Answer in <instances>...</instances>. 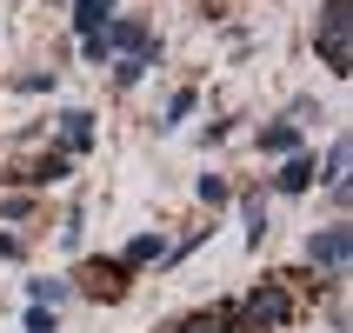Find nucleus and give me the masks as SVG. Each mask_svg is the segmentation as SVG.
<instances>
[{
  "mask_svg": "<svg viewBox=\"0 0 353 333\" xmlns=\"http://www.w3.org/2000/svg\"><path fill=\"white\" fill-rule=\"evenodd\" d=\"M314 54L334 80L353 74V0H320V20H314Z\"/></svg>",
  "mask_w": 353,
  "mask_h": 333,
  "instance_id": "1",
  "label": "nucleus"
},
{
  "mask_svg": "<svg viewBox=\"0 0 353 333\" xmlns=\"http://www.w3.org/2000/svg\"><path fill=\"white\" fill-rule=\"evenodd\" d=\"M294 320V294L280 280H260L247 300H234V333H280Z\"/></svg>",
  "mask_w": 353,
  "mask_h": 333,
  "instance_id": "2",
  "label": "nucleus"
},
{
  "mask_svg": "<svg viewBox=\"0 0 353 333\" xmlns=\"http://www.w3.org/2000/svg\"><path fill=\"white\" fill-rule=\"evenodd\" d=\"M100 54L154 60V27H147V20H107V27H100Z\"/></svg>",
  "mask_w": 353,
  "mask_h": 333,
  "instance_id": "3",
  "label": "nucleus"
},
{
  "mask_svg": "<svg viewBox=\"0 0 353 333\" xmlns=\"http://www.w3.org/2000/svg\"><path fill=\"white\" fill-rule=\"evenodd\" d=\"M307 260H314V267H327V274H347V260H353V227H347V220L320 227V234L307 240Z\"/></svg>",
  "mask_w": 353,
  "mask_h": 333,
  "instance_id": "4",
  "label": "nucleus"
},
{
  "mask_svg": "<svg viewBox=\"0 0 353 333\" xmlns=\"http://www.w3.org/2000/svg\"><path fill=\"white\" fill-rule=\"evenodd\" d=\"M80 294L120 300V294H127V267H120V260H87V267H80Z\"/></svg>",
  "mask_w": 353,
  "mask_h": 333,
  "instance_id": "5",
  "label": "nucleus"
},
{
  "mask_svg": "<svg viewBox=\"0 0 353 333\" xmlns=\"http://www.w3.org/2000/svg\"><path fill=\"white\" fill-rule=\"evenodd\" d=\"M74 174V154L67 147H54L47 160H34V167H14V174H0V180H27V187H54V180Z\"/></svg>",
  "mask_w": 353,
  "mask_h": 333,
  "instance_id": "6",
  "label": "nucleus"
},
{
  "mask_svg": "<svg viewBox=\"0 0 353 333\" xmlns=\"http://www.w3.org/2000/svg\"><path fill=\"white\" fill-rule=\"evenodd\" d=\"M60 140H67V154H87L94 147V114L87 107H67L60 114Z\"/></svg>",
  "mask_w": 353,
  "mask_h": 333,
  "instance_id": "7",
  "label": "nucleus"
},
{
  "mask_svg": "<svg viewBox=\"0 0 353 333\" xmlns=\"http://www.w3.org/2000/svg\"><path fill=\"white\" fill-rule=\"evenodd\" d=\"M314 180H320V167H314V160H307V154H287V167L274 174V187H280V194H307Z\"/></svg>",
  "mask_w": 353,
  "mask_h": 333,
  "instance_id": "8",
  "label": "nucleus"
},
{
  "mask_svg": "<svg viewBox=\"0 0 353 333\" xmlns=\"http://www.w3.org/2000/svg\"><path fill=\"white\" fill-rule=\"evenodd\" d=\"M114 20V0H74V34L87 40V34H100Z\"/></svg>",
  "mask_w": 353,
  "mask_h": 333,
  "instance_id": "9",
  "label": "nucleus"
},
{
  "mask_svg": "<svg viewBox=\"0 0 353 333\" xmlns=\"http://www.w3.org/2000/svg\"><path fill=\"white\" fill-rule=\"evenodd\" d=\"M174 333H234V307H207V314H194V320H180Z\"/></svg>",
  "mask_w": 353,
  "mask_h": 333,
  "instance_id": "10",
  "label": "nucleus"
},
{
  "mask_svg": "<svg viewBox=\"0 0 353 333\" xmlns=\"http://www.w3.org/2000/svg\"><path fill=\"white\" fill-rule=\"evenodd\" d=\"M260 147H267V154H300V127H287V120H274V127H260Z\"/></svg>",
  "mask_w": 353,
  "mask_h": 333,
  "instance_id": "11",
  "label": "nucleus"
},
{
  "mask_svg": "<svg viewBox=\"0 0 353 333\" xmlns=\"http://www.w3.org/2000/svg\"><path fill=\"white\" fill-rule=\"evenodd\" d=\"M167 247H160V234H140V240H127V254H120V267L134 274V267H147V260H160Z\"/></svg>",
  "mask_w": 353,
  "mask_h": 333,
  "instance_id": "12",
  "label": "nucleus"
},
{
  "mask_svg": "<svg viewBox=\"0 0 353 333\" xmlns=\"http://www.w3.org/2000/svg\"><path fill=\"white\" fill-rule=\"evenodd\" d=\"M27 300L34 307H60L67 300V280H27Z\"/></svg>",
  "mask_w": 353,
  "mask_h": 333,
  "instance_id": "13",
  "label": "nucleus"
},
{
  "mask_svg": "<svg viewBox=\"0 0 353 333\" xmlns=\"http://www.w3.org/2000/svg\"><path fill=\"white\" fill-rule=\"evenodd\" d=\"M194 107H200V94H194V87H180V94L167 100V120H160V127H180V120L194 114Z\"/></svg>",
  "mask_w": 353,
  "mask_h": 333,
  "instance_id": "14",
  "label": "nucleus"
},
{
  "mask_svg": "<svg viewBox=\"0 0 353 333\" xmlns=\"http://www.w3.org/2000/svg\"><path fill=\"white\" fill-rule=\"evenodd\" d=\"M20 327H27V333H54V307H27Z\"/></svg>",
  "mask_w": 353,
  "mask_h": 333,
  "instance_id": "15",
  "label": "nucleus"
},
{
  "mask_svg": "<svg viewBox=\"0 0 353 333\" xmlns=\"http://www.w3.org/2000/svg\"><path fill=\"white\" fill-rule=\"evenodd\" d=\"M260 240H267V214H260V200H254L247 207V247H260Z\"/></svg>",
  "mask_w": 353,
  "mask_h": 333,
  "instance_id": "16",
  "label": "nucleus"
},
{
  "mask_svg": "<svg viewBox=\"0 0 353 333\" xmlns=\"http://www.w3.org/2000/svg\"><path fill=\"white\" fill-rule=\"evenodd\" d=\"M147 67H154V60H120V67H114V80H120V87H134V80L147 74Z\"/></svg>",
  "mask_w": 353,
  "mask_h": 333,
  "instance_id": "17",
  "label": "nucleus"
},
{
  "mask_svg": "<svg viewBox=\"0 0 353 333\" xmlns=\"http://www.w3.org/2000/svg\"><path fill=\"white\" fill-rule=\"evenodd\" d=\"M14 87H20V94H47V87H54V74H20Z\"/></svg>",
  "mask_w": 353,
  "mask_h": 333,
  "instance_id": "18",
  "label": "nucleus"
},
{
  "mask_svg": "<svg viewBox=\"0 0 353 333\" xmlns=\"http://www.w3.org/2000/svg\"><path fill=\"white\" fill-rule=\"evenodd\" d=\"M200 200H214V207H220V200H227V180H220V174H207V180H200Z\"/></svg>",
  "mask_w": 353,
  "mask_h": 333,
  "instance_id": "19",
  "label": "nucleus"
},
{
  "mask_svg": "<svg viewBox=\"0 0 353 333\" xmlns=\"http://www.w3.org/2000/svg\"><path fill=\"white\" fill-rule=\"evenodd\" d=\"M0 254H7V260H14V254H20V240H14V234H0Z\"/></svg>",
  "mask_w": 353,
  "mask_h": 333,
  "instance_id": "20",
  "label": "nucleus"
}]
</instances>
